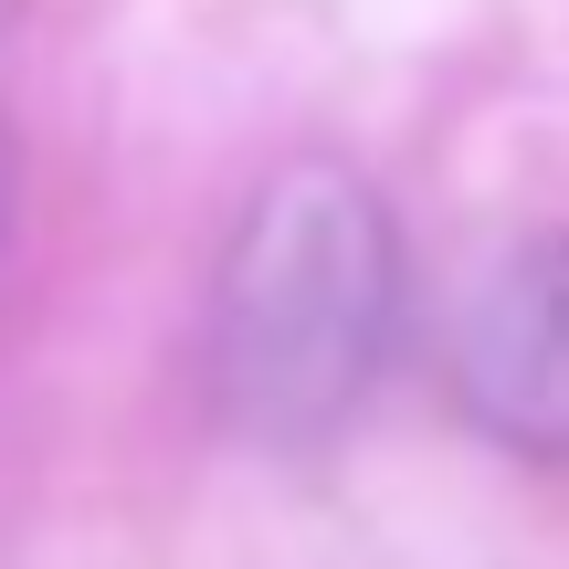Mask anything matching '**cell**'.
<instances>
[{"label":"cell","mask_w":569,"mask_h":569,"mask_svg":"<svg viewBox=\"0 0 569 569\" xmlns=\"http://www.w3.org/2000/svg\"><path fill=\"white\" fill-rule=\"evenodd\" d=\"M0 253H11V148H0Z\"/></svg>","instance_id":"cell-3"},{"label":"cell","mask_w":569,"mask_h":569,"mask_svg":"<svg viewBox=\"0 0 569 569\" xmlns=\"http://www.w3.org/2000/svg\"><path fill=\"white\" fill-rule=\"evenodd\" d=\"M401 348V232L338 159H284L222 232L201 306V390L243 443L306 453L380 390Z\"/></svg>","instance_id":"cell-1"},{"label":"cell","mask_w":569,"mask_h":569,"mask_svg":"<svg viewBox=\"0 0 569 569\" xmlns=\"http://www.w3.org/2000/svg\"><path fill=\"white\" fill-rule=\"evenodd\" d=\"M443 369L496 453L569 465V232H528L465 284Z\"/></svg>","instance_id":"cell-2"}]
</instances>
